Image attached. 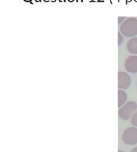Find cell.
Listing matches in <instances>:
<instances>
[{
	"mask_svg": "<svg viewBox=\"0 0 137 152\" xmlns=\"http://www.w3.org/2000/svg\"><path fill=\"white\" fill-rule=\"evenodd\" d=\"M126 20V18H125V17H118V23H123L122 21L123 20Z\"/></svg>",
	"mask_w": 137,
	"mask_h": 152,
	"instance_id": "10",
	"label": "cell"
},
{
	"mask_svg": "<svg viewBox=\"0 0 137 152\" xmlns=\"http://www.w3.org/2000/svg\"><path fill=\"white\" fill-rule=\"evenodd\" d=\"M130 152H137V147L136 148H134L133 149H132V151Z\"/></svg>",
	"mask_w": 137,
	"mask_h": 152,
	"instance_id": "11",
	"label": "cell"
},
{
	"mask_svg": "<svg viewBox=\"0 0 137 152\" xmlns=\"http://www.w3.org/2000/svg\"><path fill=\"white\" fill-rule=\"evenodd\" d=\"M120 33L125 37L137 35V19L134 17L127 18L120 25Z\"/></svg>",
	"mask_w": 137,
	"mask_h": 152,
	"instance_id": "1",
	"label": "cell"
},
{
	"mask_svg": "<svg viewBox=\"0 0 137 152\" xmlns=\"http://www.w3.org/2000/svg\"><path fill=\"white\" fill-rule=\"evenodd\" d=\"M118 45H121L122 44L123 42V38H122V35H121V34L119 32L118 33Z\"/></svg>",
	"mask_w": 137,
	"mask_h": 152,
	"instance_id": "9",
	"label": "cell"
},
{
	"mask_svg": "<svg viewBox=\"0 0 137 152\" xmlns=\"http://www.w3.org/2000/svg\"><path fill=\"white\" fill-rule=\"evenodd\" d=\"M118 152H125V151H121V150H119Z\"/></svg>",
	"mask_w": 137,
	"mask_h": 152,
	"instance_id": "12",
	"label": "cell"
},
{
	"mask_svg": "<svg viewBox=\"0 0 137 152\" xmlns=\"http://www.w3.org/2000/svg\"><path fill=\"white\" fill-rule=\"evenodd\" d=\"M131 84V77L127 73H118V88L119 89H128Z\"/></svg>",
	"mask_w": 137,
	"mask_h": 152,
	"instance_id": "4",
	"label": "cell"
},
{
	"mask_svg": "<svg viewBox=\"0 0 137 152\" xmlns=\"http://www.w3.org/2000/svg\"><path fill=\"white\" fill-rule=\"evenodd\" d=\"M127 100V94L122 90L118 91V107L124 105Z\"/></svg>",
	"mask_w": 137,
	"mask_h": 152,
	"instance_id": "7",
	"label": "cell"
},
{
	"mask_svg": "<svg viewBox=\"0 0 137 152\" xmlns=\"http://www.w3.org/2000/svg\"><path fill=\"white\" fill-rule=\"evenodd\" d=\"M127 48L131 54H137V38H133L128 42Z\"/></svg>",
	"mask_w": 137,
	"mask_h": 152,
	"instance_id": "6",
	"label": "cell"
},
{
	"mask_svg": "<svg viewBox=\"0 0 137 152\" xmlns=\"http://www.w3.org/2000/svg\"><path fill=\"white\" fill-rule=\"evenodd\" d=\"M131 123L134 126L137 127V111L136 112L131 118Z\"/></svg>",
	"mask_w": 137,
	"mask_h": 152,
	"instance_id": "8",
	"label": "cell"
},
{
	"mask_svg": "<svg viewBox=\"0 0 137 152\" xmlns=\"http://www.w3.org/2000/svg\"><path fill=\"white\" fill-rule=\"evenodd\" d=\"M137 104L135 102H129L126 104H124L121 108H120L118 111V115L121 119L128 120L133 114L136 112Z\"/></svg>",
	"mask_w": 137,
	"mask_h": 152,
	"instance_id": "2",
	"label": "cell"
},
{
	"mask_svg": "<svg viewBox=\"0 0 137 152\" xmlns=\"http://www.w3.org/2000/svg\"><path fill=\"white\" fill-rule=\"evenodd\" d=\"M121 140L128 145L137 144V127H129L123 132Z\"/></svg>",
	"mask_w": 137,
	"mask_h": 152,
	"instance_id": "3",
	"label": "cell"
},
{
	"mask_svg": "<svg viewBox=\"0 0 137 152\" xmlns=\"http://www.w3.org/2000/svg\"><path fill=\"white\" fill-rule=\"evenodd\" d=\"M125 67L129 73H137V56H131L126 58Z\"/></svg>",
	"mask_w": 137,
	"mask_h": 152,
	"instance_id": "5",
	"label": "cell"
}]
</instances>
